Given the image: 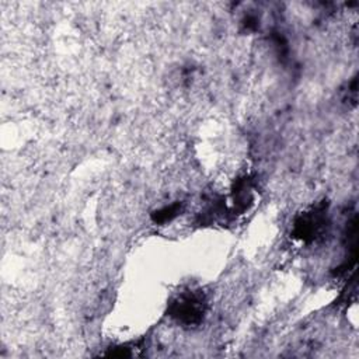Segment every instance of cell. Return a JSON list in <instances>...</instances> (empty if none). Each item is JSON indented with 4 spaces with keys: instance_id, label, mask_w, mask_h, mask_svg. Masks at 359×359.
Wrapping results in <instances>:
<instances>
[{
    "instance_id": "1",
    "label": "cell",
    "mask_w": 359,
    "mask_h": 359,
    "mask_svg": "<svg viewBox=\"0 0 359 359\" xmlns=\"http://www.w3.org/2000/svg\"><path fill=\"white\" fill-rule=\"evenodd\" d=\"M205 313L206 299L203 293L198 290L181 292L168 306V314L180 324L188 327L198 325L203 320Z\"/></svg>"
},
{
    "instance_id": "3",
    "label": "cell",
    "mask_w": 359,
    "mask_h": 359,
    "mask_svg": "<svg viewBox=\"0 0 359 359\" xmlns=\"http://www.w3.org/2000/svg\"><path fill=\"white\" fill-rule=\"evenodd\" d=\"M181 210V203L175 202L172 205H168V206H164L161 209H158L157 212L153 213V220L156 223H167V222H171L174 217L178 216Z\"/></svg>"
},
{
    "instance_id": "2",
    "label": "cell",
    "mask_w": 359,
    "mask_h": 359,
    "mask_svg": "<svg viewBox=\"0 0 359 359\" xmlns=\"http://www.w3.org/2000/svg\"><path fill=\"white\" fill-rule=\"evenodd\" d=\"M328 219L324 205L303 212L294 219L292 236L302 243H314L327 231Z\"/></svg>"
}]
</instances>
